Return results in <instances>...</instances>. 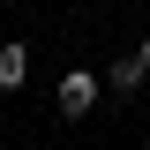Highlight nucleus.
Returning a JSON list of instances; mask_svg holds the SVG:
<instances>
[{
  "label": "nucleus",
  "mask_w": 150,
  "mask_h": 150,
  "mask_svg": "<svg viewBox=\"0 0 150 150\" xmlns=\"http://www.w3.org/2000/svg\"><path fill=\"white\" fill-rule=\"evenodd\" d=\"M105 75H112V90H135V83H143V75H150V68H143V53H135V60H112V68H105Z\"/></svg>",
  "instance_id": "7ed1b4c3"
},
{
  "label": "nucleus",
  "mask_w": 150,
  "mask_h": 150,
  "mask_svg": "<svg viewBox=\"0 0 150 150\" xmlns=\"http://www.w3.org/2000/svg\"><path fill=\"white\" fill-rule=\"evenodd\" d=\"M143 68H150V38H143Z\"/></svg>",
  "instance_id": "20e7f679"
},
{
  "label": "nucleus",
  "mask_w": 150,
  "mask_h": 150,
  "mask_svg": "<svg viewBox=\"0 0 150 150\" xmlns=\"http://www.w3.org/2000/svg\"><path fill=\"white\" fill-rule=\"evenodd\" d=\"M30 83V53L23 45H0V90H23Z\"/></svg>",
  "instance_id": "f03ea898"
},
{
  "label": "nucleus",
  "mask_w": 150,
  "mask_h": 150,
  "mask_svg": "<svg viewBox=\"0 0 150 150\" xmlns=\"http://www.w3.org/2000/svg\"><path fill=\"white\" fill-rule=\"evenodd\" d=\"M90 105H98V75H90V68H68V75H60V112L83 120Z\"/></svg>",
  "instance_id": "f257e3e1"
}]
</instances>
